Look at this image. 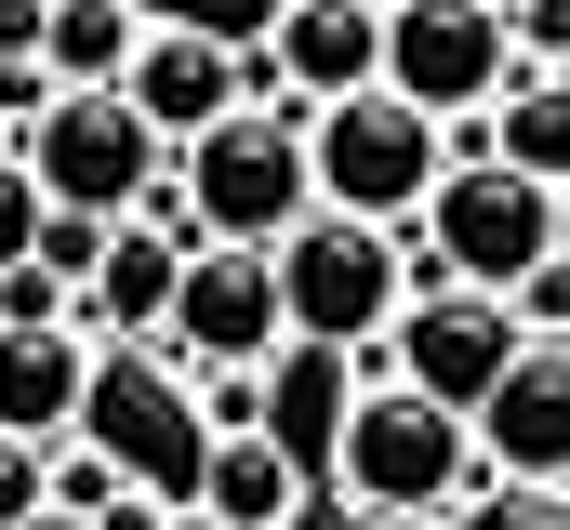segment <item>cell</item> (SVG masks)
I'll use <instances>...</instances> for the list:
<instances>
[{
  "mask_svg": "<svg viewBox=\"0 0 570 530\" xmlns=\"http://www.w3.org/2000/svg\"><path fill=\"white\" fill-rule=\"evenodd\" d=\"M518 345H531V332H518V305H504V292L438 278V292L399 305V332H385V345H358V372H372V385H412V398H438V411H464V424H478V398L518 372Z\"/></svg>",
  "mask_w": 570,
  "mask_h": 530,
  "instance_id": "7",
  "label": "cell"
},
{
  "mask_svg": "<svg viewBox=\"0 0 570 530\" xmlns=\"http://www.w3.org/2000/svg\"><path fill=\"white\" fill-rule=\"evenodd\" d=\"M27 265H53L67 292H94V265H107V213H40V253Z\"/></svg>",
  "mask_w": 570,
  "mask_h": 530,
  "instance_id": "20",
  "label": "cell"
},
{
  "mask_svg": "<svg viewBox=\"0 0 570 530\" xmlns=\"http://www.w3.org/2000/svg\"><path fill=\"white\" fill-rule=\"evenodd\" d=\"M504 305H518V332H531V345H558V332H570V253H558V265H531Z\"/></svg>",
  "mask_w": 570,
  "mask_h": 530,
  "instance_id": "26",
  "label": "cell"
},
{
  "mask_svg": "<svg viewBox=\"0 0 570 530\" xmlns=\"http://www.w3.org/2000/svg\"><path fill=\"white\" fill-rule=\"evenodd\" d=\"M558 253H570V186H558Z\"/></svg>",
  "mask_w": 570,
  "mask_h": 530,
  "instance_id": "30",
  "label": "cell"
},
{
  "mask_svg": "<svg viewBox=\"0 0 570 530\" xmlns=\"http://www.w3.org/2000/svg\"><path fill=\"white\" fill-rule=\"evenodd\" d=\"M478 464L504 491H570V345H518V372L478 398Z\"/></svg>",
  "mask_w": 570,
  "mask_h": 530,
  "instance_id": "13",
  "label": "cell"
},
{
  "mask_svg": "<svg viewBox=\"0 0 570 530\" xmlns=\"http://www.w3.org/2000/svg\"><path fill=\"white\" fill-rule=\"evenodd\" d=\"M27 173H40V199L53 213H107V226H134L146 186L173 173V146L146 132V107L107 80V94H53L40 120H27V146H13Z\"/></svg>",
  "mask_w": 570,
  "mask_h": 530,
  "instance_id": "6",
  "label": "cell"
},
{
  "mask_svg": "<svg viewBox=\"0 0 570 530\" xmlns=\"http://www.w3.org/2000/svg\"><path fill=\"white\" fill-rule=\"evenodd\" d=\"M305 173H318V213H358V226H425L438 173H451V120L399 107L385 80L345 94V107H305Z\"/></svg>",
  "mask_w": 570,
  "mask_h": 530,
  "instance_id": "4",
  "label": "cell"
},
{
  "mask_svg": "<svg viewBox=\"0 0 570 530\" xmlns=\"http://www.w3.org/2000/svg\"><path fill=\"white\" fill-rule=\"evenodd\" d=\"M134 40H146V13H134V0H53V27H40V67H53L67 94H107V80L134 67Z\"/></svg>",
  "mask_w": 570,
  "mask_h": 530,
  "instance_id": "18",
  "label": "cell"
},
{
  "mask_svg": "<svg viewBox=\"0 0 570 530\" xmlns=\"http://www.w3.org/2000/svg\"><path fill=\"white\" fill-rule=\"evenodd\" d=\"M173 199L199 239H239V253H279L292 226L318 213V173H305V120L292 107H239L199 146H173Z\"/></svg>",
  "mask_w": 570,
  "mask_h": 530,
  "instance_id": "3",
  "label": "cell"
},
{
  "mask_svg": "<svg viewBox=\"0 0 570 530\" xmlns=\"http://www.w3.org/2000/svg\"><path fill=\"white\" fill-rule=\"evenodd\" d=\"M318 478H332V504L358 530H438V518H464V504L504 491L478 464V424L412 398V385H358V411H345V438H332Z\"/></svg>",
  "mask_w": 570,
  "mask_h": 530,
  "instance_id": "1",
  "label": "cell"
},
{
  "mask_svg": "<svg viewBox=\"0 0 570 530\" xmlns=\"http://www.w3.org/2000/svg\"><path fill=\"white\" fill-rule=\"evenodd\" d=\"M94 318H0V438H40L67 451L80 438V398H94Z\"/></svg>",
  "mask_w": 570,
  "mask_h": 530,
  "instance_id": "14",
  "label": "cell"
},
{
  "mask_svg": "<svg viewBox=\"0 0 570 530\" xmlns=\"http://www.w3.org/2000/svg\"><path fill=\"white\" fill-rule=\"evenodd\" d=\"M173 530H213V518H199V504H173Z\"/></svg>",
  "mask_w": 570,
  "mask_h": 530,
  "instance_id": "29",
  "label": "cell"
},
{
  "mask_svg": "<svg viewBox=\"0 0 570 530\" xmlns=\"http://www.w3.org/2000/svg\"><path fill=\"white\" fill-rule=\"evenodd\" d=\"M120 491H134V478H120V464H107L94 438H67V451H53V504H67V518H107Z\"/></svg>",
  "mask_w": 570,
  "mask_h": 530,
  "instance_id": "22",
  "label": "cell"
},
{
  "mask_svg": "<svg viewBox=\"0 0 570 530\" xmlns=\"http://www.w3.org/2000/svg\"><path fill=\"white\" fill-rule=\"evenodd\" d=\"M558 345H570V332H558Z\"/></svg>",
  "mask_w": 570,
  "mask_h": 530,
  "instance_id": "31",
  "label": "cell"
},
{
  "mask_svg": "<svg viewBox=\"0 0 570 530\" xmlns=\"http://www.w3.org/2000/svg\"><path fill=\"white\" fill-rule=\"evenodd\" d=\"M40 213H53V199H40V173H27V159L0 146V278H13V265L40 253Z\"/></svg>",
  "mask_w": 570,
  "mask_h": 530,
  "instance_id": "24",
  "label": "cell"
},
{
  "mask_svg": "<svg viewBox=\"0 0 570 530\" xmlns=\"http://www.w3.org/2000/svg\"><path fill=\"white\" fill-rule=\"evenodd\" d=\"M358 385H372V372H358L345 345H279V359H266V438L305 451V464H332V438H345Z\"/></svg>",
  "mask_w": 570,
  "mask_h": 530,
  "instance_id": "17",
  "label": "cell"
},
{
  "mask_svg": "<svg viewBox=\"0 0 570 530\" xmlns=\"http://www.w3.org/2000/svg\"><path fill=\"white\" fill-rule=\"evenodd\" d=\"M266 80L279 107H345L385 80V0H266Z\"/></svg>",
  "mask_w": 570,
  "mask_h": 530,
  "instance_id": "12",
  "label": "cell"
},
{
  "mask_svg": "<svg viewBox=\"0 0 570 530\" xmlns=\"http://www.w3.org/2000/svg\"><path fill=\"white\" fill-rule=\"evenodd\" d=\"M213 530H292L305 504H318V464L305 451H279L266 424L253 438H213V464H199V491H186Z\"/></svg>",
  "mask_w": 570,
  "mask_h": 530,
  "instance_id": "16",
  "label": "cell"
},
{
  "mask_svg": "<svg viewBox=\"0 0 570 530\" xmlns=\"http://www.w3.org/2000/svg\"><path fill=\"white\" fill-rule=\"evenodd\" d=\"M518 27V80H570V0H504Z\"/></svg>",
  "mask_w": 570,
  "mask_h": 530,
  "instance_id": "21",
  "label": "cell"
},
{
  "mask_svg": "<svg viewBox=\"0 0 570 530\" xmlns=\"http://www.w3.org/2000/svg\"><path fill=\"white\" fill-rule=\"evenodd\" d=\"M27 518H53V451L40 438H0V530H27Z\"/></svg>",
  "mask_w": 570,
  "mask_h": 530,
  "instance_id": "23",
  "label": "cell"
},
{
  "mask_svg": "<svg viewBox=\"0 0 570 530\" xmlns=\"http://www.w3.org/2000/svg\"><path fill=\"white\" fill-rule=\"evenodd\" d=\"M412 239H425L438 278H464V292H518L531 265H558V186L518 173V159H491L478 120H451V173H438V199H425Z\"/></svg>",
  "mask_w": 570,
  "mask_h": 530,
  "instance_id": "2",
  "label": "cell"
},
{
  "mask_svg": "<svg viewBox=\"0 0 570 530\" xmlns=\"http://www.w3.org/2000/svg\"><path fill=\"white\" fill-rule=\"evenodd\" d=\"M80 438H94L134 491H159V504H186V491H199V464H213V424L186 411V372H173L159 345H107V359H94Z\"/></svg>",
  "mask_w": 570,
  "mask_h": 530,
  "instance_id": "8",
  "label": "cell"
},
{
  "mask_svg": "<svg viewBox=\"0 0 570 530\" xmlns=\"http://www.w3.org/2000/svg\"><path fill=\"white\" fill-rule=\"evenodd\" d=\"M27 530H94V518H67V504H53V518H27Z\"/></svg>",
  "mask_w": 570,
  "mask_h": 530,
  "instance_id": "28",
  "label": "cell"
},
{
  "mask_svg": "<svg viewBox=\"0 0 570 530\" xmlns=\"http://www.w3.org/2000/svg\"><path fill=\"white\" fill-rule=\"evenodd\" d=\"M491 159H518V173L570 186V80H518V94H504V132H491Z\"/></svg>",
  "mask_w": 570,
  "mask_h": 530,
  "instance_id": "19",
  "label": "cell"
},
{
  "mask_svg": "<svg viewBox=\"0 0 570 530\" xmlns=\"http://www.w3.org/2000/svg\"><path fill=\"white\" fill-rule=\"evenodd\" d=\"M279 345H292L279 253L199 239V253H186V292H173V332H159V359H173V372H266Z\"/></svg>",
  "mask_w": 570,
  "mask_h": 530,
  "instance_id": "10",
  "label": "cell"
},
{
  "mask_svg": "<svg viewBox=\"0 0 570 530\" xmlns=\"http://www.w3.org/2000/svg\"><path fill=\"white\" fill-rule=\"evenodd\" d=\"M412 226H358V213H305L279 239V305H292V345H385L399 305H412V265H399Z\"/></svg>",
  "mask_w": 570,
  "mask_h": 530,
  "instance_id": "5",
  "label": "cell"
},
{
  "mask_svg": "<svg viewBox=\"0 0 570 530\" xmlns=\"http://www.w3.org/2000/svg\"><path fill=\"white\" fill-rule=\"evenodd\" d=\"M385 94L425 120H478L518 94V27L504 0H385Z\"/></svg>",
  "mask_w": 570,
  "mask_h": 530,
  "instance_id": "9",
  "label": "cell"
},
{
  "mask_svg": "<svg viewBox=\"0 0 570 530\" xmlns=\"http://www.w3.org/2000/svg\"><path fill=\"white\" fill-rule=\"evenodd\" d=\"M186 385H199V424L213 438H253L266 424V372H186Z\"/></svg>",
  "mask_w": 570,
  "mask_h": 530,
  "instance_id": "25",
  "label": "cell"
},
{
  "mask_svg": "<svg viewBox=\"0 0 570 530\" xmlns=\"http://www.w3.org/2000/svg\"><path fill=\"white\" fill-rule=\"evenodd\" d=\"M186 253L199 239H173V226H107V265H94V292H80V318H94V345H159L173 332V292H186Z\"/></svg>",
  "mask_w": 570,
  "mask_h": 530,
  "instance_id": "15",
  "label": "cell"
},
{
  "mask_svg": "<svg viewBox=\"0 0 570 530\" xmlns=\"http://www.w3.org/2000/svg\"><path fill=\"white\" fill-rule=\"evenodd\" d=\"M40 27H53V0H0V67H13V53H40Z\"/></svg>",
  "mask_w": 570,
  "mask_h": 530,
  "instance_id": "27",
  "label": "cell"
},
{
  "mask_svg": "<svg viewBox=\"0 0 570 530\" xmlns=\"http://www.w3.org/2000/svg\"><path fill=\"white\" fill-rule=\"evenodd\" d=\"M253 80H266V53H239V40H213V27H146L134 67H120V94L146 107L159 146H199L213 120H239Z\"/></svg>",
  "mask_w": 570,
  "mask_h": 530,
  "instance_id": "11",
  "label": "cell"
}]
</instances>
